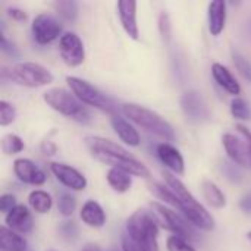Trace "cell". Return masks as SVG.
Listing matches in <instances>:
<instances>
[{"label": "cell", "mask_w": 251, "mask_h": 251, "mask_svg": "<svg viewBox=\"0 0 251 251\" xmlns=\"http://www.w3.org/2000/svg\"><path fill=\"white\" fill-rule=\"evenodd\" d=\"M84 144L91 153V156L100 160L101 163H106L110 168L122 169L131 174L132 176L150 178L149 168L118 143L99 135H88L84 138Z\"/></svg>", "instance_id": "1"}, {"label": "cell", "mask_w": 251, "mask_h": 251, "mask_svg": "<svg viewBox=\"0 0 251 251\" xmlns=\"http://www.w3.org/2000/svg\"><path fill=\"white\" fill-rule=\"evenodd\" d=\"M163 178H165L166 185L176 196L179 213H182L193 226H196V228H199L201 231H207V232L213 231L215 229V219H213V216L191 194V191L185 187V184L176 175H174L171 172H163Z\"/></svg>", "instance_id": "2"}, {"label": "cell", "mask_w": 251, "mask_h": 251, "mask_svg": "<svg viewBox=\"0 0 251 251\" xmlns=\"http://www.w3.org/2000/svg\"><path fill=\"white\" fill-rule=\"evenodd\" d=\"M159 226L160 224L154 212L138 209L126 219L122 235L144 251H159Z\"/></svg>", "instance_id": "3"}, {"label": "cell", "mask_w": 251, "mask_h": 251, "mask_svg": "<svg viewBox=\"0 0 251 251\" xmlns=\"http://www.w3.org/2000/svg\"><path fill=\"white\" fill-rule=\"evenodd\" d=\"M121 110L131 122L141 126L147 132H151L159 138L165 140V143L175 141V131L172 125L157 112L137 103H125L122 104Z\"/></svg>", "instance_id": "4"}, {"label": "cell", "mask_w": 251, "mask_h": 251, "mask_svg": "<svg viewBox=\"0 0 251 251\" xmlns=\"http://www.w3.org/2000/svg\"><path fill=\"white\" fill-rule=\"evenodd\" d=\"M43 100L53 110L72 121H76L79 124H90L93 121L90 110L75 97L72 91H68L60 87H54L43 94Z\"/></svg>", "instance_id": "5"}, {"label": "cell", "mask_w": 251, "mask_h": 251, "mask_svg": "<svg viewBox=\"0 0 251 251\" xmlns=\"http://www.w3.org/2000/svg\"><path fill=\"white\" fill-rule=\"evenodd\" d=\"M66 84L82 104H87V106H91L101 112L110 113L112 116L118 115L116 113L118 109H116L115 103L112 101V99H109L106 94H103L97 87H94L88 81L69 75V76H66Z\"/></svg>", "instance_id": "6"}, {"label": "cell", "mask_w": 251, "mask_h": 251, "mask_svg": "<svg viewBox=\"0 0 251 251\" xmlns=\"http://www.w3.org/2000/svg\"><path fill=\"white\" fill-rule=\"evenodd\" d=\"M4 72L9 74V78L12 81L28 88L44 87L51 84L54 79L53 74L46 66L37 62H19Z\"/></svg>", "instance_id": "7"}, {"label": "cell", "mask_w": 251, "mask_h": 251, "mask_svg": "<svg viewBox=\"0 0 251 251\" xmlns=\"http://www.w3.org/2000/svg\"><path fill=\"white\" fill-rule=\"evenodd\" d=\"M151 209H153L154 215L157 216L160 226H163L165 229L171 231L174 235L181 237L187 241L196 238V235H197L196 226H193L182 213L175 212L174 209H171L166 204L159 203V201H153Z\"/></svg>", "instance_id": "8"}, {"label": "cell", "mask_w": 251, "mask_h": 251, "mask_svg": "<svg viewBox=\"0 0 251 251\" xmlns=\"http://www.w3.org/2000/svg\"><path fill=\"white\" fill-rule=\"evenodd\" d=\"M31 31L34 40L40 46H46L53 43L54 40H60L62 34V25L59 19L50 13H38L31 24Z\"/></svg>", "instance_id": "9"}, {"label": "cell", "mask_w": 251, "mask_h": 251, "mask_svg": "<svg viewBox=\"0 0 251 251\" xmlns=\"http://www.w3.org/2000/svg\"><path fill=\"white\" fill-rule=\"evenodd\" d=\"M59 53H60L62 60L71 68H76V66L82 65L85 60L84 43L79 38V35H76L75 32H71V31L65 32L60 37Z\"/></svg>", "instance_id": "10"}, {"label": "cell", "mask_w": 251, "mask_h": 251, "mask_svg": "<svg viewBox=\"0 0 251 251\" xmlns=\"http://www.w3.org/2000/svg\"><path fill=\"white\" fill-rule=\"evenodd\" d=\"M179 103H181V109L184 110L185 116L194 122H203L210 118V110H209L206 100L196 90L185 91L181 96Z\"/></svg>", "instance_id": "11"}, {"label": "cell", "mask_w": 251, "mask_h": 251, "mask_svg": "<svg viewBox=\"0 0 251 251\" xmlns=\"http://www.w3.org/2000/svg\"><path fill=\"white\" fill-rule=\"evenodd\" d=\"M50 171L51 174L56 176V179L65 185L66 188L69 190H74V191H84L88 185L87 182V178L75 168L66 165V163H59V162H54L50 165Z\"/></svg>", "instance_id": "12"}, {"label": "cell", "mask_w": 251, "mask_h": 251, "mask_svg": "<svg viewBox=\"0 0 251 251\" xmlns=\"http://www.w3.org/2000/svg\"><path fill=\"white\" fill-rule=\"evenodd\" d=\"M222 146L228 157L232 160V163L238 166H251L250 151L244 138H240L235 134L226 132L222 135Z\"/></svg>", "instance_id": "13"}, {"label": "cell", "mask_w": 251, "mask_h": 251, "mask_svg": "<svg viewBox=\"0 0 251 251\" xmlns=\"http://www.w3.org/2000/svg\"><path fill=\"white\" fill-rule=\"evenodd\" d=\"M13 172H15L16 178L24 184L40 187V185L46 184V181H47L46 174L32 160L25 159V157H19L13 162Z\"/></svg>", "instance_id": "14"}, {"label": "cell", "mask_w": 251, "mask_h": 251, "mask_svg": "<svg viewBox=\"0 0 251 251\" xmlns=\"http://www.w3.org/2000/svg\"><path fill=\"white\" fill-rule=\"evenodd\" d=\"M121 25L126 35L132 40H140V29L137 24V3L129 0H121L116 4Z\"/></svg>", "instance_id": "15"}, {"label": "cell", "mask_w": 251, "mask_h": 251, "mask_svg": "<svg viewBox=\"0 0 251 251\" xmlns=\"http://www.w3.org/2000/svg\"><path fill=\"white\" fill-rule=\"evenodd\" d=\"M157 157L160 162L171 171L174 175H184L185 172V162L181 154V151L174 147L171 143H162L157 146Z\"/></svg>", "instance_id": "16"}, {"label": "cell", "mask_w": 251, "mask_h": 251, "mask_svg": "<svg viewBox=\"0 0 251 251\" xmlns=\"http://www.w3.org/2000/svg\"><path fill=\"white\" fill-rule=\"evenodd\" d=\"M4 225L9 229L18 232L21 235L31 232L32 228H34L32 216H31L28 207L24 206V204H18L12 212H9L4 216Z\"/></svg>", "instance_id": "17"}, {"label": "cell", "mask_w": 251, "mask_h": 251, "mask_svg": "<svg viewBox=\"0 0 251 251\" xmlns=\"http://www.w3.org/2000/svg\"><path fill=\"white\" fill-rule=\"evenodd\" d=\"M207 22H209V31L213 37L222 34L226 25V3L224 0H215L209 3Z\"/></svg>", "instance_id": "18"}, {"label": "cell", "mask_w": 251, "mask_h": 251, "mask_svg": "<svg viewBox=\"0 0 251 251\" xmlns=\"http://www.w3.org/2000/svg\"><path fill=\"white\" fill-rule=\"evenodd\" d=\"M212 75H213L215 81L218 82V85L221 88H224L228 94H231L234 97H240L241 85L226 66H224L222 63H218V62L213 63L212 65Z\"/></svg>", "instance_id": "19"}, {"label": "cell", "mask_w": 251, "mask_h": 251, "mask_svg": "<svg viewBox=\"0 0 251 251\" xmlns=\"http://www.w3.org/2000/svg\"><path fill=\"white\" fill-rule=\"evenodd\" d=\"M110 124H112V128L116 132V135L126 146H129V147H138L140 146V143H141L140 134L131 122H128L125 118H122L119 115H113L110 118Z\"/></svg>", "instance_id": "20"}, {"label": "cell", "mask_w": 251, "mask_h": 251, "mask_svg": "<svg viewBox=\"0 0 251 251\" xmlns=\"http://www.w3.org/2000/svg\"><path fill=\"white\" fill-rule=\"evenodd\" d=\"M79 218L90 228H103L106 224V213L103 207L94 200H87L82 204Z\"/></svg>", "instance_id": "21"}, {"label": "cell", "mask_w": 251, "mask_h": 251, "mask_svg": "<svg viewBox=\"0 0 251 251\" xmlns=\"http://www.w3.org/2000/svg\"><path fill=\"white\" fill-rule=\"evenodd\" d=\"M26 247H28V243L26 240L9 229L6 225H1L0 228V249L3 251H26Z\"/></svg>", "instance_id": "22"}, {"label": "cell", "mask_w": 251, "mask_h": 251, "mask_svg": "<svg viewBox=\"0 0 251 251\" xmlns=\"http://www.w3.org/2000/svg\"><path fill=\"white\" fill-rule=\"evenodd\" d=\"M201 194L207 204H210L215 209H224L226 206V197L222 193V190L210 179H203L200 184Z\"/></svg>", "instance_id": "23"}, {"label": "cell", "mask_w": 251, "mask_h": 251, "mask_svg": "<svg viewBox=\"0 0 251 251\" xmlns=\"http://www.w3.org/2000/svg\"><path fill=\"white\" fill-rule=\"evenodd\" d=\"M106 179L112 190L119 194L128 193L132 185V175L118 168H110L106 174Z\"/></svg>", "instance_id": "24"}, {"label": "cell", "mask_w": 251, "mask_h": 251, "mask_svg": "<svg viewBox=\"0 0 251 251\" xmlns=\"http://www.w3.org/2000/svg\"><path fill=\"white\" fill-rule=\"evenodd\" d=\"M28 204L35 213L44 215V213L50 212V209L53 206V199L49 193H46L43 190H34L28 196Z\"/></svg>", "instance_id": "25"}, {"label": "cell", "mask_w": 251, "mask_h": 251, "mask_svg": "<svg viewBox=\"0 0 251 251\" xmlns=\"http://www.w3.org/2000/svg\"><path fill=\"white\" fill-rule=\"evenodd\" d=\"M0 149L6 156H12L21 153L25 149V143L15 134H4L0 140Z\"/></svg>", "instance_id": "26"}, {"label": "cell", "mask_w": 251, "mask_h": 251, "mask_svg": "<svg viewBox=\"0 0 251 251\" xmlns=\"http://www.w3.org/2000/svg\"><path fill=\"white\" fill-rule=\"evenodd\" d=\"M51 6L56 10V13L66 21L72 22L78 16V3L74 0H59V1H54Z\"/></svg>", "instance_id": "27"}, {"label": "cell", "mask_w": 251, "mask_h": 251, "mask_svg": "<svg viewBox=\"0 0 251 251\" xmlns=\"http://www.w3.org/2000/svg\"><path fill=\"white\" fill-rule=\"evenodd\" d=\"M231 113L238 121L251 119V109L249 103L243 97H234L231 101Z\"/></svg>", "instance_id": "28"}, {"label": "cell", "mask_w": 251, "mask_h": 251, "mask_svg": "<svg viewBox=\"0 0 251 251\" xmlns=\"http://www.w3.org/2000/svg\"><path fill=\"white\" fill-rule=\"evenodd\" d=\"M76 209V200L74 196H71L69 193H60L57 197V210L62 216L69 218L74 215Z\"/></svg>", "instance_id": "29"}, {"label": "cell", "mask_w": 251, "mask_h": 251, "mask_svg": "<svg viewBox=\"0 0 251 251\" xmlns=\"http://www.w3.org/2000/svg\"><path fill=\"white\" fill-rule=\"evenodd\" d=\"M232 62L241 76L247 81H251V63L237 50H232Z\"/></svg>", "instance_id": "30"}, {"label": "cell", "mask_w": 251, "mask_h": 251, "mask_svg": "<svg viewBox=\"0 0 251 251\" xmlns=\"http://www.w3.org/2000/svg\"><path fill=\"white\" fill-rule=\"evenodd\" d=\"M16 118V109L12 103L6 100H0V125L7 126Z\"/></svg>", "instance_id": "31"}, {"label": "cell", "mask_w": 251, "mask_h": 251, "mask_svg": "<svg viewBox=\"0 0 251 251\" xmlns=\"http://www.w3.org/2000/svg\"><path fill=\"white\" fill-rule=\"evenodd\" d=\"M166 250L168 251H196V249L184 238L171 235L166 240Z\"/></svg>", "instance_id": "32"}, {"label": "cell", "mask_w": 251, "mask_h": 251, "mask_svg": "<svg viewBox=\"0 0 251 251\" xmlns=\"http://www.w3.org/2000/svg\"><path fill=\"white\" fill-rule=\"evenodd\" d=\"M159 32L162 35V40L169 43L171 40V34H172V24H171V18L166 12H160L159 15Z\"/></svg>", "instance_id": "33"}, {"label": "cell", "mask_w": 251, "mask_h": 251, "mask_svg": "<svg viewBox=\"0 0 251 251\" xmlns=\"http://www.w3.org/2000/svg\"><path fill=\"white\" fill-rule=\"evenodd\" d=\"M222 171L225 172V175H226V178H228L229 181H232V182H240V181H243V174L240 172L238 165L224 162Z\"/></svg>", "instance_id": "34"}, {"label": "cell", "mask_w": 251, "mask_h": 251, "mask_svg": "<svg viewBox=\"0 0 251 251\" xmlns=\"http://www.w3.org/2000/svg\"><path fill=\"white\" fill-rule=\"evenodd\" d=\"M16 206H18V204H16L15 196H12V194H3V196L0 197V212L4 213V216H6L9 212H12Z\"/></svg>", "instance_id": "35"}, {"label": "cell", "mask_w": 251, "mask_h": 251, "mask_svg": "<svg viewBox=\"0 0 251 251\" xmlns=\"http://www.w3.org/2000/svg\"><path fill=\"white\" fill-rule=\"evenodd\" d=\"M0 49H1L3 53H6L9 56H13V57L18 56V51H16L15 46L12 43H9V40L6 38V34L3 31L0 32Z\"/></svg>", "instance_id": "36"}, {"label": "cell", "mask_w": 251, "mask_h": 251, "mask_svg": "<svg viewBox=\"0 0 251 251\" xmlns=\"http://www.w3.org/2000/svg\"><path fill=\"white\" fill-rule=\"evenodd\" d=\"M60 232L66 238H76L78 228H76V225L74 222H63L62 226H60Z\"/></svg>", "instance_id": "37"}, {"label": "cell", "mask_w": 251, "mask_h": 251, "mask_svg": "<svg viewBox=\"0 0 251 251\" xmlns=\"http://www.w3.org/2000/svg\"><path fill=\"white\" fill-rule=\"evenodd\" d=\"M7 16L12 18L13 21H18V22H22L26 19L25 10L19 9V7H7Z\"/></svg>", "instance_id": "38"}, {"label": "cell", "mask_w": 251, "mask_h": 251, "mask_svg": "<svg viewBox=\"0 0 251 251\" xmlns=\"http://www.w3.org/2000/svg\"><path fill=\"white\" fill-rule=\"evenodd\" d=\"M121 246H122V251H144L141 247H138L137 244L129 241L125 235L121 237Z\"/></svg>", "instance_id": "39"}, {"label": "cell", "mask_w": 251, "mask_h": 251, "mask_svg": "<svg viewBox=\"0 0 251 251\" xmlns=\"http://www.w3.org/2000/svg\"><path fill=\"white\" fill-rule=\"evenodd\" d=\"M237 129H238V132L243 135V138L246 140V143H247V146H249V151H250L251 157V131L247 126H244L243 124H238V125H237Z\"/></svg>", "instance_id": "40"}, {"label": "cell", "mask_w": 251, "mask_h": 251, "mask_svg": "<svg viewBox=\"0 0 251 251\" xmlns=\"http://www.w3.org/2000/svg\"><path fill=\"white\" fill-rule=\"evenodd\" d=\"M240 209L244 213L251 215V193H247L246 196H243V199L240 200Z\"/></svg>", "instance_id": "41"}, {"label": "cell", "mask_w": 251, "mask_h": 251, "mask_svg": "<svg viewBox=\"0 0 251 251\" xmlns=\"http://www.w3.org/2000/svg\"><path fill=\"white\" fill-rule=\"evenodd\" d=\"M41 150H43V153H44V154L51 156V154H54V153H56L57 147H56V144H53L51 141H43V144H41Z\"/></svg>", "instance_id": "42"}, {"label": "cell", "mask_w": 251, "mask_h": 251, "mask_svg": "<svg viewBox=\"0 0 251 251\" xmlns=\"http://www.w3.org/2000/svg\"><path fill=\"white\" fill-rule=\"evenodd\" d=\"M82 251H101L97 246H94V244H88V246H85L84 247V250Z\"/></svg>", "instance_id": "43"}, {"label": "cell", "mask_w": 251, "mask_h": 251, "mask_svg": "<svg viewBox=\"0 0 251 251\" xmlns=\"http://www.w3.org/2000/svg\"><path fill=\"white\" fill-rule=\"evenodd\" d=\"M247 238H249V240H250V241H251V231H250V232H249V234H247Z\"/></svg>", "instance_id": "44"}, {"label": "cell", "mask_w": 251, "mask_h": 251, "mask_svg": "<svg viewBox=\"0 0 251 251\" xmlns=\"http://www.w3.org/2000/svg\"><path fill=\"white\" fill-rule=\"evenodd\" d=\"M47 251H56V250H47Z\"/></svg>", "instance_id": "45"}]
</instances>
